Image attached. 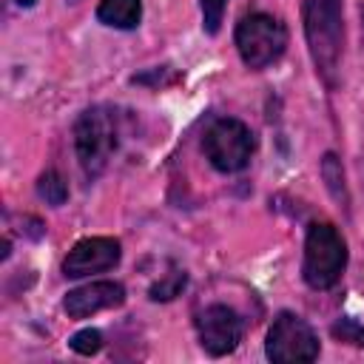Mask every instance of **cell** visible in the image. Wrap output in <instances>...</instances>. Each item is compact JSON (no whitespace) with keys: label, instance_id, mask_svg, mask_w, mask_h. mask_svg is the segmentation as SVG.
<instances>
[{"label":"cell","instance_id":"obj_1","mask_svg":"<svg viewBox=\"0 0 364 364\" xmlns=\"http://www.w3.org/2000/svg\"><path fill=\"white\" fill-rule=\"evenodd\" d=\"M347 267V242L330 222H313L304 239L301 276L313 290L333 287Z\"/></svg>","mask_w":364,"mask_h":364},{"label":"cell","instance_id":"obj_2","mask_svg":"<svg viewBox=\"0 0 364 364\" xmlns=\"http://www.w3.org/2000/svg\"><path fill=\"white\" fill-rule=\"evenodd\" d=\"M287 28L270 14H247L236 26V48L247 68H264L282 57Z\"/></svg>","mask_w":364,"mask_h":364},{"label":"cell","instance_id":"obj_3","mask_svg":"<svg viewBox=\"0 0 364 364\" xmlns=\"http://www.w3.org/2000/svg\"><path fill=\"white\" fill-rule=\"evenodd\" d=\"M74 148L85 173H100L117 148L114 117L105 108H88L80 114L74 125Z\"/></svg>","mask_w":364,"mask_h":364},{"label":"cell","instance_id":"obj_4","mask_svg":"<svg viewBox=\"0 0 364 364\" xmlns=\"http://www.w3.org/2000/svg\"><path fill=\"white\" fill-rule=\"evenodd\" d=\"M264 353L276 364H304L318 358V338L313 327L296 313H279L267 330Z\"/></svg>","mask_w":364,"mask_h":364},{"label":"cell","instance_id":"obj_5","mask_svg":"<svg viewBox=\"0 0 364 364\" xmlns=\"http://www.w3.org/2000/svg\"><path fill=\"white\" fill-rule=\"evenodd\" d=\"M205 156L208 162L222 171V173H236L250 162L253 154V134L245 122L239 119H216L208 131H205Z\"/></svg>","mask_w":364,"mask_h":364},{"label":"cell","instance_id":"obj_6","mask_svg":"<svg viewBox=\"0 0 364 364\" xmlns=\"http://www.w3.org/2000/svg\"><path fill=\"white\" fill-rule=\"evenodd\" d=\"M119 256H122V247H119L117 239L88 236V239H80L68 250V256L63 259V273L68 279H82V276H91V273H102V270L117 267Z\"/></svg>","mask_w":364,"mask_h":364},{"label":"cell","instance_id":"obj_7","mask_svg":"<svg viewBox=\"0 0 364 364\" xmlns=\"http://www.w3.org/2000/svg\"><path fill=\"white\" fill-rule=\"evenodd\" d=\"M199 341L210 355H228L242 341V318L228 304H210L196 318Z\"/></svg>","mask_w":364,"mask_h":364},{"label":"cell","instance_id":"obj_8","mask_svg":"<svg viewBox=\"0 0 364 364\" xmlns=\"http://www.w3.org/2000/svg\"><path fill=\"white\" fill-rule=\"evenodd\" d=\"M125 301V287L119 282H88L82 287H74L65 293V313L71 318H85V316H94L100 310H108V307H119Z\"/></svg>","mask_w":364,"mask_h":364},{"label":"cell","instance_id":"obj_9","mask_svg":"<svg viewBox=\"0 0 364 364\" xmlns=\"http://www.w3.org/2000/svg\"><path fill=\"white\" fill-rule=\"evenodd\" d=\"M97 17L111 28H134L142 17V0H100Z\"/></svg>","mask_w":364,"mask_h":364},{"label":"cell","instance_id":"obj_10","mask_svg":"<svg viewBox=\"0 0 364 364\" xmlns=\"http://www.w3.org/2000/svg\"><path fill=\"white\" fill-rule=\"evenodd\" d=\"M37 193L48 202V205H63L68 199V185L65 179L57 173V171H46L40 179H37Z\"/></svg>","mask_w":364,"mask_h":364},{"label":"cell","instance_id":"obj_11","mask_svg":"<svg viewBox=\"0 0 364 364\" xmlns=\"http://www.w3.org/2000/svg\"><path fill=\"white\" fill-rule=\"evenodd\" d=\"M185 282H188L185 270H171V273H165V276L151 287V299H154V301H168V299H173V296L182 293Z\"/></svg>","mask_w":364,"mask_h":364},{"label":"cell","instance_id":"obj_12","mask_svg":"<svg viewBox=\"0 0 364 364\" xmlns=\"http://www.w3.org/2000/svg\"><path fill=\"white\" fill-rule=\"evenodd\" d=\"M330 333H333L336 341H344V344H353V347H364V324H358V321L350 318V316L338 318V321L330 327Z\"/></svg>","mask_w":364,"mask_h":364},{"label":"cell","instance_id":"obj_13","mask_svg":"<svg viewBox=\"0 0 364 364\" xmlns=\"http://www.w3.org/2000/svg\"><path fill=\"white\" fill-rule=\"evenodd\" d=\"M68 347L74 353H80V355H94V353L102 350V333L94 330V327H85V330H80V333H74L68 338Z\"/></svg>","mask_w":364,"mask_h":364},{"label":"cell","instance_id":"obj_14","mask_svg":"<svg viewBox=\"0 0 364 364\" xmlns=\"http://www.w3.org/2000/svg\"><path fill=\"white\" fill-rule=\"evenodd\" d=\"M199 6H202V26H205V31L208 34H216L219 26H222L228 0H199Z\"/></svg>","mask_w":364,"mask_h":364},{"label":"cell","instance_id":"obj_15","mask_svg":"<svg viewBox=\"0 0 364 364\" xmlns=\"http://www.w3.org/2000/svg\"><path fill=\"white\" fill-rule=\"evenodd\" d=\"M17 3H20V6H26V9H28V6H34V3H37V0H17Z\"/></svg>","mask_w":364,"mask_h":364}]
</instances>
